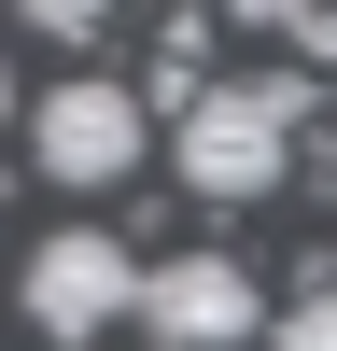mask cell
Here are the masks:
<instances>
[{
  "label": "cell",
  "mask_w": 337,
  "mask_h": 351,
  "mask_svg": "<svg viewBox=\"0 0 337 351\" xmlns=\"http://www.w3.org/2000/svg\"><path fill=\"white\" fill-rule=\"evenodd\" d=\"M0 112H14V71H0Z\"/></svg>",
  "instance_id": "8"
},
{
  "label": "cell",
  "mask_w": 337,
  "mask_h": 351,
  "mask_svg": "<svg viewBox=\"0 0 337 351\" xmlns=\"http://www.w3.org/2000/svg\"><path fill=\"white\" fill-rule=\"evenodd\" d=\"M295 43H309V56L337 71V0H323V14H295Z\"/></svg>",
  "instance_id": "6"
},
{
  "label": "cell",
  "mask_w": 337,
  "mask_h": 351,
  "mask_svg": "<svg viewBox=\"0 0 337 351\" xmlns=\"http://www.w3.org/2000/svg\"><path fill=\"white\" fill-rule=\"evenodd\" d=\"M28 155H42V183L99 197V183H127V169L155 155V99H140L127 71H71L56 99H28Z\"/></svg>",
  "instance_id": "2"
},
{
  "label": "cell",
  "mask_w": 337,
  "mask_h": 351,
  "mask_svg": "<svg viewBox=\"0 0 337 351\" xmlns=\"http://www.w3.org/2000/svg\"><path fill=\"white\" fill-rule=\"evenodd\" d=\"M281 351H337V281H309V295L281 309Z\"/></svg>",
  "instance_id": "5"
},
{
  "label": "cell",
  "mask_w": 337,
  "mask_h": 351,
  "mask_svg": "<svg viewBox=\"0 0 337 351\" xmlns=\"http://www.w3.org/2000/svg\"><path fill=\"white\" fill-rule=\"evenodd\" d=\"M323 169H337V112H323Z\"/></svg>",
  "instance_id": "7"
},
{
  "label": "cell",
  "mask_w": 337,
  "mask_h": 351,
  "mask_svg": "<svg viewBox=\"0 0 337 351\" xmlns=\"http://www.w3.org/2000/svg\"><path fill=\"white\" fill-rule=\"evenodd\" d=\"M140 337L155 351H239V337H281V324H267V295H253L239 253H168L140 281Z\"/></svg>",
  "instance_id": "4"
},
{
  "label": "cell",
  "mask_w": 337,
  "mask_h": 351,
  "mask_svg": "<svg viewBox=\"0 0 337 351\" xmlns=\"http://www.w3.org/2000/svg\"><path fill=\"white\" fill-rule=\"evenodd\" d=\"M140 281H155V267H140V253L112 239V225H56V239L28 253V324L84 351V337H112V324H140Z\"/></svg>",
  "instance_id": "3"
},
{
  "label": "cell",
  "mask_w": 337,
  "mask_h": 351,
  "mask_svg": "<svg viewBox=\"0 0 337 351\" xmlns=\"http://www.w3.org/2000/svg\"><path fill=\"white\" fill-rule=\"evenodd\" d=\"M295 127H309V84L295 71H253V84H211V99L168 127V155H183L197 197H267L281 169H295Z\"/></svg>",
  "instance_id": "1"
}]
</instances>
